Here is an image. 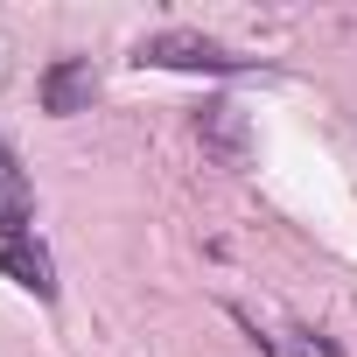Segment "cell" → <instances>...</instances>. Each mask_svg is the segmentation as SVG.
Segmentation results:
<instances>
[{"mask_svg":"<svg viewBox=\"0 0 357 357\" xmlns=\"http://www.w3.org/2000/svg\"><path fill=\"white\" fill-rule=\"evenodd\" d=\"M280 343H287V357H343V350H336V343H329L322 329H308V322H294V329H287Z\"/></svg>","mask_w":357,"mask_h":357,"instance_id":"obj_5","label":"cell"},{"mask_svg":"<svg viewBox=\"0 0 357 357\" xmlns=\"http://www.w3.org/2000/svg\"><path fill=\"white\" fill-rule=\"evenodd\" d=\"M36 91H43V112L77 119V112H91V98H98V70H91V56H56Z\"/></svg>","mask_w":357,"mask_h":357,"instance_id":"obj_4","label":"cell"},{"mask_svg":"<svg viewBox=\"0 0 357 357\" xmlns=\"http://www.w3.org/2000/svg\"><path fill=\"white\" fill-rule=\"evenodd\" d=\"M0 266H8V280L36 301H56V259L50 245L36 238V197L22 183V168L8 154V140H0Z\"/></svg>","mask_w":357,"mask_h":357,"instance_id":"obj_1","label":"cell"},{"mask_svg":"<svg viewBox=\"0 0 357 357\" xmlns=\"http://www.w3.org/2000/svg\"><path fill=\"white\" fill-rule=\"evenodd\" d=\"M197 140L218 168H245L252 161V112L231 105V98H204L197 105Z\"/></svg>","mask_w":357,"mask_h":357,"instance_id":"obj_3","label":"cell"},{"mask_svg":"<svg viewBox=\"0 0 357 357\" xmlns=\"http://www.w3.org/2000/svg\"><path fill=\"white\" fill-rule=\"evenodd\" d=\"M133 63L140 70H204V77H231L245 70V56H231L218 36H197V29H154L133 43Z\"/></svg>","mask_w":357,"mask_h":357,"instance_id":"obj_2","label":"cell"}]
</instances>
